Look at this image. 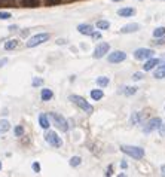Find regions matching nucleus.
I'll return each mask as SVG.
<instances>
[{"label": "nucleus", "instance_id": "37", "mask_svg": "<svg viewBox=\"0 0 165 177\" xmlns=\"http://www.w3.org/2000/svg\"><path fill=\"white\" fill-rule=\"evenodd\" d=\"M120 167H122V168H126V167H128V164H126L125 161H122V162H120Z\"/></svg>", "mask_w": 165, "mask_h": 177}, {"label": "nucleus", "instance_id": "12", "mask_svg": "<svg viewBox=\"0 0 165 177\" xmlns=\"http://www.w3.org/2000/svg\"><path fill=\"white\" fill-rule=\"evenodd\" d=\"M159 63H161V60H158V58H153V57L149 58L147 61H146V64L143 66V70H144V72H149V70L155 69V67H156Z\"/></svg>", "mask_w": 165, "mask_h": 177}, {"label": "nucleus", "instance_id": "10", "mask_svg": "<svg viewBox=\"0 0 165 177\" xmlns=\"http://www.w3.org/2000/svg\"><path fill=\"white\" fill-rule=\"evenodd\" d=\"M77 30H79L80 35L91 36L92 31H94V25H92V24H79V25H77Z\"/></svg>", "mask_w": 165, "mask_h": 177}, {"label": "nucleus", "instance_id": "33", "mask_svg": "<svg viewBox=\"0 0 165 177\" xmlns=\"http://www.w3.org/2000/svg\"><path fill=\"white\" fill-rule=\"evenodd\" d=\"M12 15L9 12H0V19H9Z\"/></svg>", "mask_w": 165, "mask_h": 177}, {"label": "nucleus", "instance_id": "17", "mask_svg": "<svg viewBox=\"0 0 165 177\" xmlns=\"http://www.w3.org/2000/svg\"><path fill=\"white\" fill-rule=\"evenodd\" d=\"M153 76L156 78V79H164V78H165V63L162 64V66H159L158 69L155 70Z\"/></svg>", "mask_w": 165, "mask_h": 177}, {"label": "nucleus", "instance_id": "32", "mask_svg": "<svg viewBox=\"0 0 165 177\" xmlns=\"http://www.w3.org/2000/svg\"><path fill=\"white\" fill-rule=\"evenodd\" d=\"M63 0H46V6H54V5H58L61 3Z\"/></svg>", "mask_w": 165, "mask_h": 177}, {"label": "nucleus", "instance_id": "13", "mask_svg": "<svg viewBox=\"0 0 165 177\" xmlns=\"http://www.w3.org/2000/svg\"><path fill=\"white\" fill-rule=\"evenodd\" d=\"M39 125L43 128V130H48L49 126H51V124H49V118H48V115L46 113H42L39 116Z\"/></svg>", "mask_w": 165, "mask_h": 177}, {"label": "nucleus", "instance_id": "25", "mask_svg": "<svg viewBox=\"0 0 165 177\" xmlns=\"http://www.w3.org/2000/svg\"><path fill=\"white\" fill-rule=\"evenodd\" d=\"M165 35V27H158V29L153 30V37L155 39H158V37H161V36Z\"/></svg>", "mask_w": 165, "mask_h": 177}, {"label": "nucleus", "instance_id": "9", "mask_svg": "<svg viewBox=\"0 0 165 177\" xmlns=\"http://www.w3.org/2000/svg\"><path fill=\"white\" fill-rule=\"evenodd\" d=\"M107 60H109V63H114V64L122 63V61H125L126 60V54L124 51H114L113 54L109 55Z\"/></svg>", "mask_w": 165, "mask_h": 177}, {"label": "nucleus", "instance_id": "19", "mask_svg": "<svg viewBox=\"0 0 165 177\" xmlns=\"http://www.w3.org/2000/svg\"><path fill=\"white\" fill-rule=\"evenodd\" d=\"M18 46V40L17 39H11V40H8L5 43V49L6 51H12V49H15Z\"/></svg>", "mask_w": 165, "mask_h": 177}, {"label": "nucleus", "instance_id": "20", "mask_svg": "<svg viewBox=\"0 0 165 177\" xmlns=\"http://www.w3.org/2000/svg\"><path fill=\"white\" fill-rule=\"evenodd\" d=\"M103 95H104V94H103V89H91V98L92 100H95V101H97V100H101Z\"/></svg>", "mask_w": 165, "mask_h": 177}, {"label": "nucleus", "instance_id": "43", "mask_svg": "<svg viewBox=\"0 0 165 177\" xmlns=\"http://www.w3.org/2000/svg\"><path fill=\"white\" fill-rule=\"evenodd\" d=\"M0 168H2V162H0Z\"/></svg>", "mask_w": 165, "mask_h": 177}, {"label": "nucleus", "instance_id": "18", "mask_svg": "<svg viewBox=\"0 0 165 177\" xmlns=\"http://www.w3.org/2000/svg\"><path fill=\"white\" fill-rule=\"evenodd\" d=\"M120 94H124V95H134L137 92V88L136 86H126V88H122L120 89Z\"/></svg>", "mask_w": 165, "mask_h": 177}, {"label": "nucleus", "instance_id": "7", "mask_svg": "<svg viewBox=\"0 0 165 177\" xmlns=\"http://www.w3.org/2000/svg\"><path fill=\"white\" fill-rule=\"evenodd\" d=\"M161 125H162V121H161V118H152V119H150L147 124L144 125L143 131L146 132V134H149V132H153L155 130H158Z\"/></svg>", "mask_w": 165, "mask_h": 177}, {"label": "nucleus", "instance_id": "38", "mask_svg": "<svg viewBox=\"0 0 165 177\" xmlns=\"http://www.w3.org/2000/svg\"><path fill=\"white\" fill-rule=\"evenodd\" d=\"M57 43H58V45H64V43H66V40H64V39H60Z\"/></svg>", "mask_w": 165, "mask_h": 177}, {"label": "nucleus", "instance_id": "39", "mask_svg": "<svg viewBox=\"0 0 165 177\" xmlns=\"http://www.w3.org/2000/svg\"><path fill=\"white\" fill-rule=\"evenodd\" d=\"M6 63H8V60H0V67H2L3 64H6Z\"/></svg>", "mask_w": 165, "mask_h": 177}, {"label": "nucleus", "instance_id": "22", "mask_svg": "<svg viewBox=\"0 0 165 177\" xmlns=\"http://www.w3.org/2000/svg\"><path fill=\"white\" fill-rule=\"evenodd\" d=\"M141 121V113H138V112H134L131 116V121H130V125H136L137 122H140Z\"/></svg>", "mask_w": 165, "mask_h": 177}, {"label": "nucleus", "instance_id": "11", "mask_svg": "<svg viewBox=\"0 0 165 177\" xmlns=\"http://www.w3.org/2000/svg\"><path fill=\"white\" fill-rule=\"evenodd\" d=\"M140 30V25L136 23L132 24H126V25H124L122 29H120V33L122 35H126V33H136V31H138Z\"/></svg>", "mask_w": 165, "mask_h": 177}, {"label": "nucleus", "instance_id": "4", "mask_svg": "<svg viewBox=\"0 0 165 177\" xmlns=\"http://www.w3.org/2000/svg\"><path fill=\"white\" fill-rule=\"evenodd\" d=\"M70 101H73L77 107H80L82 110H85L88 115H91L94 112V107H92L91 104L86 101L83 97H79V95H70Z\"/></svg>", "mask_w": 165, "mask_h": 177}, {"label": "nucleus", "instance_id": "30", "mask_svg": "<svg viewBox=\"0 0 165 177\" xmlns=\"http://www.w3.org/2000/svg\"><path fill=\"white\" fill-rule=\"evenodd\" d=\"M13 3H15L13 0H0V8H2V6H8V5L12 6Z\"/></svg>", "mask_w": 165, "mask_h": 177}, {"label": "nucleus", "instance_id": "28", "mask_svg": "<svg viewBox=\"0 0 165 177\" xmlns=\"http://www.w3.org/2000/svg\"><path fill=\"white\" fill-rule=\"evenodd\" d=\"M42 85H43V79H42V78H34V80H33V86H34V88L42 86Z\"/></svg>", "mask_w": 165, "mask_h": 177}, {"label": "nucleus", "instance_id": "41", "mask_svg": "<svg viewBox=\"0 0 165 177\" xmlns=\"http://www.w3.org/2000/svg\"><path fill=\"white\" fill-rule=\"evenodd\" d=\"M161 171H162V174H164V176H165V165H162V167H161Z\"/></svg>", "mask_w": 165, "mask_h": 177}, {"label": "nucleus", "instance_id": "27", "mask_svg": "<svg viewBox=\"0 0 165 177\" xmlns=\"http://www.w3.org/2000/svg\"><path fill=\"white\" fill-rule=\"evenodd\" d=\"M153 45H155V46H162V45H165V35L161 36V37H158V39L153 42Z\"/></svg>", "mask_w": 165, "mask_h": 177}, {"label": "nucleus", "instance_id": "3", "mask_svg": "<svg viewBox=\"0 0 165 177\" xmlns=\"http://www.w3.org/2000/svg\"><path fill=\"white\" fill-rule=\"evenodd\" d=\"M49 37H51L49 33H39V35L31 36V37L27 40V43H25V45H27V48H36V46H39V45H42V43L48 42Z\"/></svg>", "mask_w": 165, "mask_h": 177}, {"label": "nucleus", "instance_id": "8", "mask_svg": "<svg viewBox=\"0 0 165 177\" xmlns=\"http://www.w3.org/2000/svg\"><path fill=\"white\" fill-rule=\"evenodd\" d=\"M109 49H110V45H109V43H106V42H103V43L97 45V48L94 49L92 57L95 58V60H98V58H103V55H106V54L109 52Z\"/></svg>", "mask_w": 165, "mask_h": 177}, {"label": "nucleus", "instance_id": "29", "mask_svg": "<svg viewBox=\"0 0 165 177\" xmlns=\"http://www.w3.org/2000/svg\"><path fill=\"white\" fill-rule=\"evenodd\" d=\"M23 134H24V128H23V126H21V125L15 126V136H17V137H21Z\"/></svg>", "mask_w": 165, "mask_h": 177}, {"label": "nucleus", "instance_id": "21", "mask_svg": "<svg viewBox=\"0 0 165 177\" xmlns=\"http://www.w3.org/2000/svg\"><path fill=\"white\" fill-rule=\"evenodd\" d=\"M9 130H11V124L5 119L0 121V134H2V132H8Z\"/></svg>", "mask_w": 165, "mask_h": 177}, {"label": "nucleus", "instance_id": "16", "mask_svg": "<svg viewBox=\"0 0 165 177\" xmlns=\"http://www.w3.org/2000/svg\"><path fill=\"white\" fill-rule=\"evenodd\" d=\"M52 97H54V92H52V89L45 88V89H42V92H40V98H42L43 101H49Z\"/></svg>", "mask_w": 165, "mask_h": 177}, {"label": "nucleus", "instance_id": "2", "mask_svg": "<svg viewBox=\"0 0 165 177\" xmlns=\"http://www.w3.org/2000/svg\"><path fill=\"white\" fill-rule=\"evenodd\" d=\"M120 150L124 152L125 155L131 156L134 159H143L144 158V149L138 148V146H120Z\"/></svg>", "mask_w": 165, "mask_h": 177}, {"label": "nucleus", "instance_id": "42", "mask_svg": "<svg viewBox=\"0 0 165 177\" xmlns=\"http://www.w3.org/2000/svg\"><path fill=\"white\" fill-rule=\"evenodd\" d=\"M113 2H122V0H113Z\"/></svg>", "mask_w": 165, "mask_h": 177}, {"label": "nucleus", "instance_id": "34", "mask_svg": "<svg viewBox=\"0 0 165 177\" xmlns=\"http://www.w3.org/2000/svg\"><path fill=\"white\" fill-rule=\"evenodd\" d=\"M33 170H34V173H39V171H40L39 162H34V164H33Z\"/></svg>", "mask_w": 165, "mask_h": 177}, {"label": "nucleus", "instance_id": "36", "mask_svg": "<svg viewBox=\"0 0 165 177\" xmlns=\"http://www.w3.org/2000/svg\"><path fill=\"white\" fill-rule=\"evenodd\" d=\"M91 37H92V39H95V40H97V39H100V37H101V35H100V33H94V31H92Z\"/></svg>", "mask_w": 165, "mask_h": 177}, {"label": "nucleus", "instance_id": "26", "mask_svg": "<svg viewBox=\"0 0 165 177\" xmlns=\"http://www.w3.org/2000/svg\"><path fill=\"white\" fill-rule=\"evenodd\" d=\"M82 159H80V156H73L72 159H70V165L72 167H79Z\"/></svg>", "mask_w": 165, "mask_h": 177}, {"label": "nucleus", "instance_id": "24", "mask_svg": "<svg viewBox=\"0 0 165 177\" xmlns=\"http://www.w3.org/2000/svg\"><path fill=\"white\" fill-rule=\"evenodd\" d=\"M95 25H97V29H100V30H107L109 27H110V23H109V21H104V19H101V21H98Z\"/></svg>", "mask_w": 165, "mask_h": 177}, {"label": "nucleus", "instance_id": "14", "mask_svg": "<svg viewBox=\"0 0 165 177\" xmlns=\"http://www.w3.org/2000/svg\"><path fill=\"white\" fill-rule=\"evenodd\" d=\"M21 6L23 8H39L40 0H21Z\"/></svg>", "mask_w": 165, "mask_h": 177}, {"label": "nucleus", "instance_id": "31", "mask_svg": "<svg viewBox=\"0 0 165 177\" xmlns=\"http://www.w3.org/2000/svg\"><path fill=\"white\" fill-rule=\"evenodd\" d=\"M143 79V73L141 72H137V73L132 74V80H141Z\"/></svg>", "mask_w": 165, "mask_h": 177}, {"label": "nucleus", "instance_id": "40", "mask_svg": "<svg viewBox=\"0 0 165 177\" xmlns=\"http://www.w3.org/2000/svg\"><path fill=\"white\" fill-rule=\"evenodd\" d=\"M9 30H11V31H15V30H17V25H11V27H9Z\"/></svg>", "mask_w": 165, "mask_h": 177}, {"label": "nucleus", "instance_id": "5", "mask_svg": "<svg viewBox=\"0 0 165 177\" xmlns=\"http://www.w3.org/2000/svg\"><path fill=\"white\" fill-rule=\"evenodd\" d=\"M153 49H149V48H138L134 51V58L136 60H149V58L153 57Z\"/></svg>", "mask_w": 165, "mask_h": 177}, {"label": "nucleus", "instance_id": "15", "mask_svg": "<svg viewBox=\"0 0 165 177\" xmlns=\"http://www.w3.org/2000/svg\"><path fill=\"white\" fill-rule=\"evenodd\" d=\"M134 13H136V11H134L132 8H122V9L118 11V15H119V17H125V18L126 17H132Z\"/></svg>", "mask_w": 165, "mask_h": 177}, {"label": "nucleus", "instance_id": "23", "mask_svg": "<svg viewBox=\"0 0 165 177\" xmlns=\"http://www.w3.org/2000/svg\"><path fill=\"white\" fill-rule=\"evenodd\" d=\"M97 85L98 86H107L109 85V78H106V76H100V78H97Z\"/></svg>", "mask_w": 165, "mask_h": 177}, {"label": "nucleus", "instance_id": "35", "mask_svg": "<svg viewBox=\"0 0 165 177\" xmlns=\"http://www.w3.org/2000/svg\"><path fill=\"white\" fill-rule=\"evenodd\" d=\"M112 174H113V167L109 165V167H107V173H106V176H112Z\"/></svg>", "mask_w": 165, "mask_h": 177}, {"label": "nucleus", "instance_id": "1", "mask_svg": "<svg viewBox=\"0 0 165 177\" xmlns=\"http://www.w3.org/2000/svg\"><path fill=\"white\" fill-rule=\"evenodd\" d=\"M48 118L55 124V126H57L60 131H63V132H67L68 131V122L66 118H63L61 115H58L55 113V112H51V113H48Z\"/></svg>", "mask_w": 165, "mask_h": 177}, {"label": "nucleus", "instance_id": "6", "mask_svg": "<svg viewBox=\"0 0 165 177\" xmlns=\"http://www.w3.org/2000/svg\"><path fill=\"white\" fill-rule=\"evenodd\" d=\"M45 140L49 144H51L52 148H61L63 146V140L58 137V134L55 131H49V132H46V136H45Z\"/></svg>", "mask_w": 165, "mask_h": 177}]
</instances>
